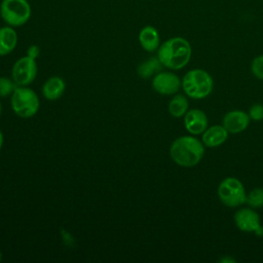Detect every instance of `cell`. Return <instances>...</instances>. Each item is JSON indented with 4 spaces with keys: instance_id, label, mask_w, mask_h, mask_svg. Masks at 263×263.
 I'll return each instance as SVG.
<instances>
[{
    "instance_id": "obj_3",
    "label": "cell",
    "mask_w": 263,
    "mask_h": 263,
    "mask_svg": "<svg viewBox=\"0 0 263 263\" xmlns=\"http://www.w3.org/2000/svg\"><path fill=\"white\" fill-rule=\"evenodd\" d=\"M213 88V78L205 70H189L182 78V89L184 90L185 95L190 99H204L211 95Z\"/></svg>"
},
{
    "instance_id": "obj_16",
    "label": "cell",
    "mask_w": 263,
    "mask_h": 263,
    "mask_svg": "<svg viewBox=\"0 0 263 263\" xmlns=\"http://www.w3.org/2000/svg\"><path fill=\"white\" fill-rule=\"evenodd\" d=\"M168 113L175 118L183 117L189 110V101L186 95L176 93L168 102Z\"/></svg>"
},
{
    "instance_id": "obj_9",
    "label": "cell",
    "mask_w": 263,
    "mask_h": 263,
    "mask_svg": "<svg viewBox=\"0 0 263 263\" xmlns=\"http://www.w3.org/2000/svg\"><path fill=\"white\" fill-rule=\"evenodd\" d=\"M152 87L163 96L176 95L182 87V80L173 72H158L153 76Z\"/></svg>"
},
{
    "instance_id": "obj_1",
    "label": "cell",
    "mask_w": 263,
    "mask_h": 263,
    "mask_svg": "<svg viewBox=\"0 0 263 263\" xmlns=\"http://www.w3.org/2000/svg\"><path fill=\"white\" fill-rule=\"evenodd\" d=\"M205 151V146L193 136H181L174 140L170 147V156L173 161L182 167L197 165Z\"/></svg>"
},
{
    "instance_id": "obj_25",
    "label": "cell",
    "mask_w": 263,
    "mask_h": 263,
    "mask_svg": "<svg viewBox=\"0 0 263 263\" xmlns=\"http://www.w3.org/2000/svg\"><path fill=\"white\" fill-rule=\"evenodd\" d=\"M1 112H2V106H1V104H0V115H1Z\"/></svg>"
},
{
    "instance_id": "obj_6",
    "label": "cell",
    "mask_w": 263,
    "mask_h": 263,
    "mask_svg": "<svg viewBox=\"0 0 263 263\" xmlns=\"http://www.w3.org/2000/svg\"><path fill=\"white\" fill-rule=\"evenodd\" d=\"M219 200L227 208H237L246 203L247 192L243 184L234 177L223 179L217 189Z\"/></svg>"
},
{
    "instance_id": "obj_5",
    "label": "cell",
    "mask_w": 263,
    "mask_h": 263,
    "mask_svg": "<svg viewBox=\"0 0 263 263\" xmlns=\"http://www.w3.org/2000/svg\"><path fill=\"white\" fill-rule=\"evenodd\" d=\"M13 112L22 118L33 117L39 110L40 102L37 93L27 86H16L10 100Z\"/></svg>"
},
{
    "instance_id": "obj_4",
    "label": "cell",
    "mask_w": 263,
    "mask_h": 263,
    "mask_svg": "<svg viewBox=\"0 0 263 263\" xmlns=\"http://www.w3.org/2000/svg\"><path fill=\"white\" fill-rule=\"evenodd\" d=\"M31 15L32 7L28 0H2L0 3V16L8 26L22 27L29 22Z\"/></svg>"
},
{
    "instance_id": "obj_14",
    "label": "cell",
    "mask_w": 263,
    "mask_h": 263,
    "mask_svg": "<svg viewBox=\"0 0 263 263\" xmlns=\"http://www.w3.org/2000/svg\"><path fill=\"white\" fill-rule=\"evenodd\" d=\"M66 89V83L60 76H52L48 78L42 85V95L48 101L59 100Z\"/></svg>"
},
{
    "instance_id": "obj_8",
    "label": "cell",
    "mask_w": 263,
    "mask_h": 263,
    "mask_svg": "<svg viewBox=\"0 0 263 263\" xmlns=\"http://www.w3.org/2000/svg\"><path fill=\"white\" fill-rule=\"evenodd\" d=\"M234 223L236 227L243 232L263 235V226L260 216L253 208H240L234 214Z\"/></svg>"
},
{
    "instance_id": "obj_19",
    "label": "cell",
    "mask_w": 263,
    "mask_h": 263,
    "mask_svg": "<svg viewBox=\"0 0 263 263\" xmlns=\"http://www.w3.org/2000/svg\"><path fill=\"white\" fill-rule=\"evenodd\" d=\"M17 85L14 81L7 77H0V98L12 95Z\"/></svg>"
},
{
    "instance_id": "obj_10",
    "label": "cell",
    "mask_w": 263,
    "mask_h": 263,
    "mask_svg": "<svg viewBox=\"0 0 263 263\" xmlns=\"http://www.w3.org/2000/svg\"><path fill=\"white\" fill-rule=\"evenodd\" d=\"M251 121L249 114L242 110H232L227 112L222 119V125L228 134L235 135L247 129Z\"/></svg>"
},
{
    "instance_id": "obj_17",
    "label": "cell",
    "mask_w": 263,
    "mask_h": 263,
    "mask_svg": "<svg viewBox=\"0 0 263 263\" xmlns=\"http://www.w3.org/2000/svg\"><path fill=\"white\" fill-rule=\"evenodd\" d=\"M162 67H163L162 64L156 57V58H150V59L144 61L143 63H141L138 67L137 71L141 78L148 79V78L154 76L155 74H157L158 72H160Z\"/></svg>"
},
{
    "instance_id": "obj_12",
    "label": "cell",
    "mask_w": 263,
    "mask_h": 263,
    "mask_svg": "<svg viewBox=\"0 0 263 263\" xmlns=\"http://www.w3.org/2000/svg\"><path fill=\"white\" fill-rule=\"evenodd\" d=\"M228 135V132L222 124L208 126L201 134V142L208 148H216L226 142Z\"/></svg>"
},
{
    "instance_id": "obj_11",
    "label": "cell",
    "mask_w": 263,
    "mask_h": 263,
    "mask_svg": "<svg viewBox=\"0 0 263 263\" xmlns=\"http://www.w3.org/2000/svg\"><path fill=\"white\" fill-rule=\"evenodd\" d=\"M183 117L186 130L193 136L201 135L209 126L208 116L200 109H189Z\"/></svg>"
},
{
    "instance_id": "obj_26",
    "label": "cell",
    "mask_w": 263,
    "mask_h": 263,
    "mask_svg": "<svg viewBox=\"0 0 263 263\" xmlns=\"http://www.w3.org/2000/svg\"><path fill=\"white\" fill-rule=\"evenodd\" d=\"M1 260H2V254H1V252H0V262H1Z\"/></svg>"
},
{
    "instance_id": "obj_15",
    "label": "cell",
    "mask_w": 263,
    "mask_h": 263,
    "mask_svg": "<svg viewBox=\"0 0 263 263\" xmlns=\"http://www.w3.org/2000/svg\"><path fill=\"white\" fill-rule=\"evenodd\" d=\"M17 44V33L11 26L0 28V55L11 53Z\"/></svg>"
},
{
    "instance_id": "obj_24",
    "label": "cell",
    "mask_w": 263,
    "mask_h": 263,
    "mask_svg": "<svg viewBox=\"0 0 263 263\" xmlns=\"http://www.w3.org/2000/svg\"><path fill=\"white\" fill-rule=\"evenodd\" d=\"M3 143H4V137H3V134L1 132V129H0V150H1L2 146H3Z\"/></svg>"
},
{
    "instance_id": "obj_7",
    "label": "cell",
    "mask_w": 263,
    "mask_h": 263,
    "mask_svg": "<svg viewBox=\"0 0 263 263\" xmlns=\"http://www.w3.org/2000/svg\"><path fill=\"white\" fill-rule=\"evenodd\" d=\"M37 76V63L35 59L25 55L18 59L12 66L11 77L17 86L31 84Z\"/></svg>"
},
{
    "instance_id": "obj_18",
    "label": "cell",
    "mask_w": 263,
    "mask_h": 263,
    "mask_svg": "<svg viewBox=\"0 0 263 263\" xmlns=\"http://www.w3.org/2000/svg\"><path fill=\"white\" fill-rule=\"evenodd\" d=\"M246 203L253 209H260L263 206V188L257 187L247 193Z\"/></svg>"
},
{
    "instance_id": "obj_23",
    "label": "cell",
    "mask_w": 263,
    "mask_h": 263,
    "mask_svg": "<svg viewBox=\"0 0 263 263\" xmlns=\"http://www.w3.org/2000/svg\"><path fill=\"white\" fill-rule=\"evenodd\" d=\"M219 262L221 263H235L236 260L230 256H223L219 259Z\"/></svg>"
},
{
    "instance_id": "obj_21",
    "label": "cell",
    "mask_w": 263,
    "mask_h": 263,
    "mask_svg": "<svg viewBox=\"0 0 263 263\" xmlns=\"http://www.w3.org/2000/svg\"><path fill=\"white\" fill-rule=\"evenodd\" d=\"M248 114L251 120H255V121L263 120V104H260V103L253 104L250 107Z\"/></svg>"
},
{
    "instance_id": "obj_13",
    "label": "cell",
    "mask_w": 263,
    "mask_h": 263,
    "mask_svg": "<svg viewBox=\"0 0 263 263\" xmlns=\"http://www.w3.org/2000/svg\"><path fill=\"white\" fill-rule=\"evenodd\" d=\"M139 42L143 49L148 52H153L160 45V37L156 28L153 26H145L139 33Z\"/></svg>"
},
{
    "instance_id": "obj_20",
    "label": "cell",
    "mask_w": 263,
    "mask_h": 263,
    "mask_svg": "<svg viewBox=\"0 0 263 263\" xmlns=\"http://www.w3.org/2000/svg\"><path fill=\"white\" fill-rule=\"evenodd\" d=\"M252 74L260 80H263V54L257 55L251 63Z\"/></svg>"
},
{
    "instance_id": "obj_2",
    "label": "cell",
    "mask_w": 263,
    "mask_h": 263,
    "mask_svg": "<svg viewBox=\"0 0 263 263\" xmlns=\"http://www.w3.org/2000/svg\"><path fill=\"white\" fill-rule=\"evenodd\" d=\"M192 48L183 37H172L161 43L157 49V58L163 67L180 70L187 66L191 59Z\"/></svg>"
},
{
    "instance_id": "obj_22",
    "label": "cell",
    "mask_w": 263,
    "mask_h": 263,
    "mask_svg": "<svg viewBox=\"0 0 263 263\" xmlns=\"http://www.w3.org/2000/svg\"><path fill=\"white\" fill-rule=\"evenodd\" d=\"M39 53H40V48L38 45H35V44L29 46L27 49V55L32 59L36 60L39 57Z\"/></svg>"
}]
</instances>
